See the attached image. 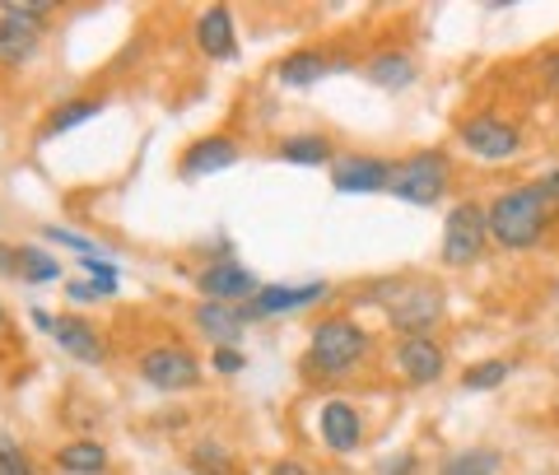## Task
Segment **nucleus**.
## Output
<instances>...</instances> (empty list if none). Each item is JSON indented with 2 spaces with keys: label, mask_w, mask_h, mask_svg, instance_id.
I'll return each mask as SVG.
<instances>
[{
  "label": "nucleus",
  "mask_w": 559,
  "mask_h": 475,
  "mask_svg": "<svg viewBox=\"0 0 559 475\" xmlns=\"http://www.w3.org/2000/svg\"><path fill=\"white\" fill-rule=\"evenodd\" d=\"M457 140L466 145V154L485 158V164H503V158L522 154V127L499 112H476L457 127Z\"/></svg>",
  "instance_id": "6e6552de"
},
{
  "label": "nucleus",
  "mask_w": 559,
  "mask_h": 475,
  "mask_svg": "<svg viewBox=\"0 0 559 475\" xmlns=\"http://www.w3.org/2000/svg\"><path fill=\"white\" fill-rule=\"evenodd\" d=\"M210 368H215L219 378H238L242 368H248V349H242V345H219V349H210Z\"/></svg>",
  "instance_id": "cd10ccee"
},
{
  "label": "nucleus",
  "mask_w": 559,
  "mask_h": 475,
  "mask_svg": "<svg viewBox=\"0 0 559 475\" xmlns=\"http://www.w3.org/2000/svg\"><path fill=\"white\" fill-rule=\"evenodd\" d=\"M373 355V336L359 317L349 312H331L318 326L308 331V349H304V373L318 382H341L349 373H359L364 359Z\"/></svg>",
  "instance_id": "f257e3e1"
},
{
  "label": "nucleus",
  "mask_w": 559,
  "mask_h": 475,
  "mask_svg": "<svg viewBox=\"0 0 559 475\" xmlns=\"http://www.w3.org/2000/svg\"><path fill=\"white\" fill-rule=\"evenodd\" d=\"M271 475H312V466H304V462H294V456H285V462H275V466H271Z\"/></svg>",
  "instance_id": "c9c22d12"
},
{
  "label": "nucleus",
  "mask_w": 559,
  "mask_h": 475,
  "mask_svg": "<svg viewBox=\"0 0 559 475\" xmlns=\"http://www.w3.org/2000/svg\"><path fill=\"white\" fill-rule=\"evenodd\" d=\"M98 112H103V98H66V103H57V108L47 112V121L38 127V140H57L66 131L84 127V121H94Z\"/></svg>",
  "instance_id": "412c9836"
},
{
  "label": "nucleus",
  "mask_w": 559,
  "mask_h": 475,
  "mask_svg": "<svg viewBox=\"0 0 559 475\" xmlns=\"http://www.w3.org/2000/svg\"><path fill=\"white\" fill-rule=\"evenodd\" d=\"M80 266H84V275H90V280H98V285H108V289H117V285H121V266H117V261H108L103 252L80 257Z\"/></svg>",
  "instance_id": "7c9ffc66"
},
{
  "label": "nucleus",
  "mask_w": 559,
  "mask_h": 475,
  "mask_svg": "<svg viewBox=\"0 0 559 475\" xmlns=\"http://www.w3.org/2000/svg\"><path fill=\"white\" fill-rule=\"evenodd\" d=\"M513 368H518V359H480L462 373V387L466 392H495V387H503L513 378Z\"/></svg>",
  "instance_id": "393cba45"
},
{
  "label": "nucleus",
  "mask_w": 559,
  "mask_h": 475,
  "mask_svg": "<svg viewBox=\"0 0 559 475\" xmlns=\"http://www.w3.org/2000/svg\"><path fill=\"white\" fill-rule=\"evenodd\" d=\"M331 298L326 280H308V285H261L252 304H242V317L248 322H261V317H285V312H304L312 304Z\"/></svg>",
  "instance_id": "9b49d317"
},
{
  "label": "nucleus",
  "mask_w": 559,
  "mask_h": 475,
  "mask_svg": "<svg viewBox=\"0 0 559 475\" xmlns=\"http://www.w3.org/2000/svg\"><path fill=\"white\" fill-rule=\"evenodd\" d=\"M43 238H47V242H57V248H70L75 257H94V252H98L84 234H75V228H61V224H43Z\"/></svg>",
  "instance_id": "c85d7f7f"
},
{
  "label": "nucleus",
  "mask_w": 559,
  "mask_h": 475,
  "mask_svg": "<svg viewBox=\"0 0 559 475\" xmlns=\"http://www.w3.org/2000/svg\"><path fill=\"white\" fill-rule=\"evenodd\" d=\"M191 326L201 331V336L210 345H238L242 341V326H248V317H242L238 304H210V298H201L197 308H191Z\"/></svg>",
  "instance_id": "f3484780"
},
{
  "label": "nucleus",
  "mask_w": 559,
  "mask_h": 475,
  "mask_svg": "<svg viewBox=\"0 0 559 475\" xmlns=\"http://www.w3.org/2000/svg\"><path fill=\"white\" fill-rule=\"evenodd\" d=\"M0 275L20 280V248H10V242H0Z\"/></svg>",
  "instance_id": "f704fd0d"
},
{
  "label": "nucleus",
  "mask_w": 559,
  "mask_h": 475,
  "mask_svg": "<svg viewBox=\"0 0 559 475\" xmlns=\"http://www.w3.org/2000/svg\"><path fill=\"white\" fill-rule=\"evenodd\" d=\"M392 368L406 387H433L448 373V349L433 336H406L392 345Z\"/></svg>",
  "instance_id": "1a4fd4ad"
},
{
  "label": "nucleus",
  "mask_w": 559,
  "mask_h": 475,
  "mask_svg": "<svg viewBox=\"0 0 559 475\" xmlns=\"http://www.w3.org/2000/svg\"><path fill=\"white\" fill-rule=\"evenodd\" d=\"M503 471V452L499 448H462L433 475H499Z\"/></svg>",
  "instance_id": "b1692460"
},
{
  "label": "nucleus",
  "mask_w": 559,
  "mask_h": 475,
  "mask_svg": "<svg viewBox=\"0 0 559 475\" xmlns=\"http://www.w3.org/2000/svg\"><path fill=\"white\" fill-rule=\"evenodd\" d=\"M117 289H108V285H98V280H75V285H66V298L70 304H98V298H112Z\"/></svg>",
  "instance_id": "473e14b6"
},
{
  "label": "nucleus",
  "mask_w": 559,
  "mask_h": 475,
  "mask_svg": "<svg viewBox=\"0 0 559 475\" xmlns=\"http://www.w3.org/2000/svg\"><path fill=\"white\" fill-rule=\"evenodd\" d=\"M336 70H349V57H345V51L299 47V51H289V57H280L275 80L285 84V90H312V84H322L326 75H336Z\"/></svg>",
  "instance_id": "4468645a"
},
{
  "label": "nucleus",
  "mask_w": 559,
  "mask_h": 475,
  "mask_svg": "<svg viewBox=\"0 0 559 475\" xmlns=\"http://www.w3.org/2000/svg\"><path fill=\"white\" fill-rule=\"evenodd\" d=\"M536 80H540V94L559 98V47H550V51H540L536 57Z\"/></svg>",
  "instance_id": "2f4dec72"
},
{
  "label": "nucleus",
  "mask_w": 559,
  "mask_h": 475,
  "mask_svg": "<svg viewBox=\"0 0 559 475\" xmlns=\"http://www.w3.org/2000/svg\"><path fill=\"white\" fill-rule=\"evenodd\" d=\"M489 248V215L480 201H457L443 215V242H439V261L448 271H466L476 266Z\"/></svg>",
  "instance_id": "423d86ee"
},
{
  "label": "nucleus",
  "mask_w": 559,
  "mask_h": 475,
  "mask_svg": "<svg viewBox=\"0 0 559 475\" xmlns=\"http://www.w3.org/2000/svg\"><path fill=\"white\" fill-rule=\"evenodd\" d=\"M485 215H489V242L503 252H532L555 224V210L536 197L532 182L499 191V197L485 205Z\"/></svg>",
  "instance_id": "7ed1b4c3"
},
{
  "label": "nucleus",
  "mask_w": 559,
  "mask_h": 475,
  "mask_svg": "<svg viewBox=\"0 0 559 475\" xmlns=\"http://www.w3.org/2000/svg\"><path fill=\"white\" fill-rule=\"evenodd\" d=\"M197 47L210 61H238V33L229 5H210L197 14Z\"/></svg>",
  "instance_id": "a211bd4d"
},
{
  "label": "nucleus",
  "mask_w": 559,
  "mask_h": 475,
  "mask_svg": "<svg viewBox=\"0 0 559 475\" xmlns=\"http://www.w3.org/2000/svg\"><path fill=\"white\" fill-rule=\"evenodd\" d=\"M5 326H10V317H5V304H0V336H5Z\"/></svg>",
  "instance_id": "4c0bfd02"
},
{
  "label": "nucleus",
  "mask_w": 559,
  "mask_h": 475,
  "mask_svg": "<svg viewBox=\"0 0 559 475\" xmlns=\"http://www.w3.org/2000/svg\"><path fill=\"white\" fill-rule=\"evenodd\" d=\"M373 475H425V462H419L415 448H401V452H392V456H382Z\"/></svg>",
  "instance_id": "c756f323"
},
{
  "label": "nucleus",
  "mask_w": 559,
  "mask_h": 475,
  "mask_svg": "<svg viewBox=\"0 0 559 475\" xmlns=\"http://www.w3.org/2000/svg\"><path fill=\"white\" fill-rule=\"evenodd\" d=\"M364 298L382 308V322H388L401 341L433 336V326L448 317V294L439 280H378Z\"/></svg>",
  "instance_id": "f03ea898"
},
{
  "label": "nucleus",
  "mask_w": 559,
  "mask_h": 475,
  "mask_svg": "<svg viewBox=\"0 0 559 475\" xmlns=\"http://www.w3.org/2000/svg\"><path fill=\"white\" fill-rule=\"evenodd\" d=\"M242 158V150L234 145L229 135H197L191 145L178 154V178L182 182H201V178H215V173L234 168Z\"/></svg>",
  "instance_id": "2eb2a0df"
},
{
  "label": "nucleus",
  "mask_w": 559,
  "mask_h": 475,
  "mask_svg": "<svg viewBox=\"0 0 559 475\" xmlns=\"http://www.w3.org/2000/svg\"><path fill=\"white\" fill-rule=\"evenodd\" d=\"M135 373L145 387H154V392L178 396V392H191V387L201 382V359L191 355L187 345L164 341V345H150L145 355L135 359Z\"/></svg>",
  "instance_id": "0eeeda50"
},
{
  "label": "nucleus",
  "mask_w": 559,
  "mask_h": 475,
  "mask_svg": "<svg viewBox=\"0 0 559 475\" xmlns=\"http://www.w3.org/2000/svg\"><path fill=\"white\" fill-rule=\"evenodd\" d=\"M392 182V158L382 154H345L331 164V187L341 197H373V191H388Z\"/></svg>",
  "instance_id": "ddd939ff"
},
{
  "label": "nucleus",
  "mask_w": 559,
  "mask_h": 475,
  "mask_svg": "<svg viewBox=\"0 0 559 475\" xmlns=\"http://www.w3.org/2000/svg\"><path fill=\"white\" fill-rule=\"evenodd\" d=\"M0 475H38V466H33V456L14 443L10 434H0Z\"/></svg>",
  "instance_id": "bb28decb"
},
{
  "label": "nucleus",
  "mask_w": 559,
  "mask_h": 475,
  "mask_svg": "<svg viewBox=\"0 0 559 475\" xmlns=\"http://www.w3.org/2000/svg\"><path fill=\"white\" fill-rule=\"evenodd\" d=\"M452 187V158L443 150H415L406 158L392 164V182H388V197L406 201V205H439Z\"/></svg>",
  "instance_id": "20e7f679"
},
{
  "label": "nucleus",
  "mask_w": 559,
  "mask_h": 475,
  "mask_svg": "<svg viewBox=\"0 0 559 475\" xmlns=\"http://www.w3.org/2000/svg\"><path fill=\"white\" fill-rule=\"evenodd\" d=\"M280 164H294V168H331L336 164V145L322 135V131H299V135H285L275 150Z\"/></svg>",
  "instance_id": "aec40b11"
},
{
  "label": "nucleus",
  "mask_w": 559,
  "mask_h": 475,
  "mask_svg": "<svg viewBox=\"0 0 559 475\" xmlns=\"http://www.w3.org/2000/svg\"><path fill=\"white\" fill-rule=\"evenodd\" d=\"M51 20L47 0H0V66L20 70L43 47V28Z\"/></svg>",
  "instance_id": "39448f33"
},
{
  "label": "nucleus",
  "mask_w": 559,
  "mask_h": 475,
  "mask_svg": "<svg viewBox=\"0 0 559 475\" xmlns=\"http://www.w3.org/2000/svg\"><path fill=\"white\" fill-rule=\"evenodd\" d=\"M57 466L66 475H103L108 471V448L98 438H70L66 448H57Z\"/></svg>",
  "instance_id": "4be33fe9"
},
{
  "label": "nucleus",
  "mask_w": 559,
  "mask_h": 475,
  "mask_svg": "<svg viewBox=\"0 0 559 475\" xmlns=\"http://www.w3.org/2000/svg\"><path fill=\"white\" fill-rule=\"evenodd\" d=\"M318 434H322V448L331 456H355L364 448V415L355 411V401H345V396L322 401Z\"/></svg>",
  "instance_id": "f8f14e48"
},
{
  "label": "nucleus",
  "mask_w": 559,
  "mask_h": 475,
  "mask_svg": "<svg viewBox=\"0 0 559 475\" xmlns=\"http://www.w3.org/2000/svg\"><path fill=\"white\" fill-rule=\"evenodd\" d=\"M51 341H57L70 359L80 364H103L108 359V345H103L98 326L84 322V317H70V312H57V322H51Z\"/></svg>",
  "instance_id": "dca6fc26"
},
{
  "label": "nucleus",
  "mask_w": 559,
  "mask_h": 475,
  "mask_svg": "<svg viewBox=\"0 0 559 475\" xmlns=\"http://www.w3.org/2000/svg\"><path fill=\"white\" fill-rule=\"evenodd\" d=\"M532 187H536V197L546 201L550 210H559V164H555V168H546V173H540V178H536Z\"/></svg>",
  "instance_id": "72a5a7b5"
},
{
  "label": "nucleus",
  "mask_w": 559,
  "mask_h": 475,
  "mask_svg": "<svg viewBox=\"0 0 559 475\" xmlns=\"http://www.w3.org/2000/svg\"><path fill=\"white\" fill-rule=\"evenodd\" d=\"M28 322L43 331V336H51V322H57V317H51L47 308H28Z\"/></svg>",
  "instance_id": "e433bc0d"
},
{
  "label": "nucleus",
  "mask_w": 559,
  "mask_h": 475,
  "mask_svg": "<svg viewBox=\"0 0 559 475\" xmlns=\"http://www.w3.org/2000/svg\"><path fill=\"white\" fill-rule=\"evenodd\" d=\"M197 289L201 298H210V304H252L257 289H261V280L242 266V261L234 257H219V261H205V266L197 271Z\"/></svg>",
  "instance_id": "9d476101"
},
{
  "label": "nucleus",
  "mask_w": 559,
  "mask_h": 475,
  "mask_svg": "<svg viewBox=\"0 0 559 475\" xmlns=\"http://www.w3.org/2000/svg\"><path fill=\"white\" fill-rule=\"evenodd\" d=\"M187 471L191 475H238V456L219 438H197L187 448Z\"/></svg>",
  "instance_id": "5701e85b"
},
{
  "label": "nucleus",
  "mask_w": 559,
  "mask_h": 475,
  "mask_svg": "<svg viewBox=\"0 0 559 475\" xmlns=\"http://www.w3.org/2000/svg\"><path fill=\"white\" fill-rule=\"evenodd\" d=\"M20 280L24 285H51V280H61V261L43 248H20Z\"/></svg>",
  "instance_id": "a878e982"
},
{
  "label": "nucleus",
  "mask_w": 559,
  "mask_h": 475,
  "mask_svg": "<svg viewBox=\"0 0 559 475\" xmlns=\"http://www.w3.org/2000/svg\"><path fill=\"white\" fill-rule=\"evenodd\" d=\"M359 70H364V80L382 94H406L419 80V66H415V57H406V51H373Z\"/></svg>",
  "instance_id": "6ab92c4d"
}]
</instances>
